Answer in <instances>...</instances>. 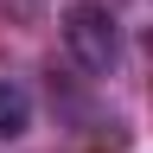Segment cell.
I'll list each match as a JSON object with an SVG mask.
<instances>
[{"mask_svg": "<svg viewBox=\"0 0 153 153\" xmlns=\"http://www.w3.org/2000/svg\"><path fill=\"white\" fill-rule=\"evenodd\" d=\"M57 32H64V51L89 76H108L121 64V19L108 13V0H70L57 13Z\"/></svg>", "mask_w": 153, "mask_h": 153, "instance_id": "1", "label": "cell"}, {"mask_svg": "<svg viewBox=\"0 0 153 153\" xmlns=\"http://www.w3.org/2000/svg\"><path fill=\"white\" fill-rule=\"evenodd\" d=\"M32 128V89L19 76H0V140H19Z\"/></svg>", "mask_w": 153, "mask_h": 153, "instance_id": "2", "label": "cell"}]
</instances>
